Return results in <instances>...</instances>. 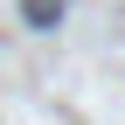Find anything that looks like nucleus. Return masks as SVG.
Wrapping results in <instances>:
<instances>
[{
    "label": "nucleus",
    "instance_id": "obj_1",
    "mask_svg": "<svg viewBox=\"0 0 125 125\" xmlns=\"http://www.w3.org/2000/svg\"><path fill=\"white\" fill-rule=\"evenodd\" d=\"M21 14H28V21H35V28H49V21H56L62 7H56V0H21Z\"/></svg>",
    "mask_w": 125,
    "mask_h": 125
}]
</instances>
